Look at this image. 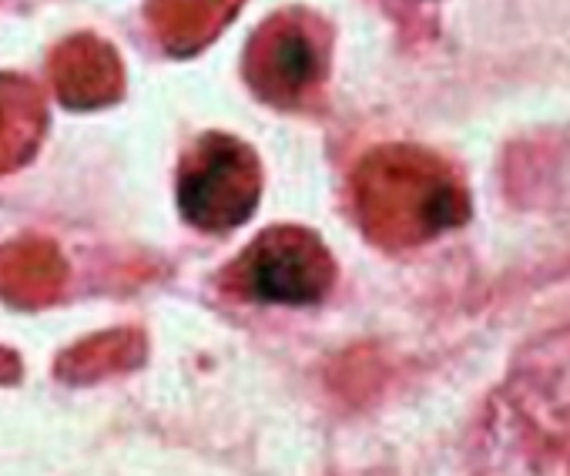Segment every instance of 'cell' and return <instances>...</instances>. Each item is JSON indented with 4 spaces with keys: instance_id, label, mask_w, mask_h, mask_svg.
<instances>
[{
    "instance_id": "cell-1",
    "label": "cell",
    "mask_w": 570,
    "mask_h": 476,
    "mask_svg": "<svg viewBox=\"0 0 570 476\" xmlns=\"http://www.w3.org/2000/svg\"><path fill=\"white\" fill-rule=\"evenodd\" d=\"M483 439V476H570V329L523 353Z\"/></svg>"
},
{
    "instance_id": "cell-2",
    "label": "cell",
    "mask_w": 570,
    "mask_h": 476,
    "mask_svg": "<svg viewBox=\"0 0 570 476\" xmlns=\"http://www.w3.org/2000/svg\"><path fill=\"white\" fill-rule=\"evenodd\" d=\"M353 195L363 228L383 246H416L466 218V198L450 168L406 145L363 158Z\"/></svg>"
},
{
    "instance_id": "cell-3",
    "label": "cell",
    "mask_w": 570,
    "mask_h": 476,
    "mask_svg": "<svg viewBox=\"0 0 570 476\" xmlns=\"http://www.w3.org/2000/svg\"><path fill=\"white\" fill-rule=\"evenodd\" d=\"M336 279V262L320 235L296 225L262 231L225 269V289L275 306H313L326 299Z\"/></svg>"
},
{
    "instance_id": "cell-4",
    "label": "cell",
    "mask_w": 570,
    "mask_h": 476,
    "mask_svg": "<svg viewBox=\"0 0 570 476\" xmlns=\"http://www.w3.org/2000/svg\"><path fill=\"white\" fill-rule=\"evenodd\" d=\"M262 168L232 135H202L178 171V208L202 231H232L258 205Z\"/></svg>"
},
{
    "instance_id": "cell-5",
    "label": "cell",
    "mask_w": 570,
    "mask_h": 476,
    "mask_svg": "<svg viewBox=\"0 0 570 476\" xmlns=\"http://www.w3.org/2000/svg\"><path fill=\"white\" fill-rule=\"evenodd\" d=\"M326 34L323 28L299 11H285L265 21L245 51V81L248 88L275 108L293 111L306 105L316 88L326 81Z\"/></svg>"
},
{
    "instance_id": "cell-6",
    "label": "cell",
    "mask_w": 570,
    "mask_h": 476,
    "mask_svg": "<svg viewBox=\"0 0 570 476\" xmlns=\"http://www.w3.org/2000/svg\"><path fill=\"white\" fill-rule=\"evenodd\" d=\"M51 85L65 108L91 111L121 98L125 71L111 44L78 34L65 41L51 58Z\"/></svg>"
},
{
    "instance_id": "cell-7",
    "label": "cell",
    "mask_w": 570,
    "mask_h": 476,
    "mask_svg": "<svg viewBox=\"0 0 570 476\" xmlns=\"http://www.w3.org/2000/svg\"><path fill=\"white\" fill-rule=\"evenodd\" d=\"M238 4L242 0H148V21L161 48L185 58L222 34Z\"/></svg>"
},
{
    "instance_id": "cell-8",
    "label": "cell",
    "mask_w": 570,
    "mask_h": 476,
    "mask_svg": "<svg viewBox=\"0 0 570 476\" xmlns=\"http://www.w3.org/2000/svg\"><path fill=\"white\" fill-rule=\"evenodd\" d=\"M41 91L18 75H0V171L21 168L45 138Z\"/></svg>"
},
{
    "instance_id": "cell-9",
    "label": "cell",
    "mask_w": 570,
    "mask_h": 476,
    "mask_svg": "<svg viewBox=\"0 0 570 476\" xmlns=\"http://www.w3.org/2000/svg\"><path fill=\"white\" fill-rule=\"evenodd\" d=\"M61 256L48 242H21L0 252V292L14 303H48V296L61 289Z\"/></svg>"
},
{
    "instance_id": "cell-10",
    "label": "cell",
    "mask_w": 570,
    "mask_h": 476,
    "mask_svg": "<svg viewBox=\"0 0 570 476\" xmlns=\"http://www.w3.org/2000/svg\"><path fill=\"white\" fill-rule=\"evenodd\" d=\"M8 376H18V363L8 349H0V379H8Z\"/></svg>"
}]
</instances>
